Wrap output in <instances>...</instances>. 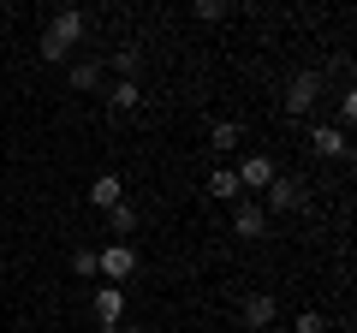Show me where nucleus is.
<instances>
[{
    "label": "nucleus",
    "mask_w": 357,
    "mask_h": 333,
    "mask_svg": "<svg viewBox=\"0 0 357 333\" xmlns=\"http://www.w3.org/2000/svg\"><path fill=\"white\" fill-rule=\"evenodd\" d=\"M316 95H321V72L316 65H304V72H292L286 77V114H310V107H316Z\"/></svg>",
    "instance_id": "7ed1b4c3"
},
{
    "label": "nucleus",
    "mask_w": 357,
    "mask_h": 333,
    "mask_svg": "<svg viewBox=\"0 0 357 333\" xmlns=\"http://www.w3.org/2000/svg\"><path fill=\"white\" fill-rule=\"evenodd\" d=\"M310 149L328 155V161H345V155H351V143H345L340 125H310Z\"/></svg>",
    "instance_id": "6e6552de"
},
{
    "label": "nucleus",
    "mask_w": 357,
    "mask_h": 333,
    "mask_svg": "<svg viewBox=\"0 0 357 333\" xmlns=\"http://www.w3.org/2000/svg\"><path fill=\"white\" fill-rule=\"evenodd\" d=\"M143 102V90H137V77H119L114 90H107V107H119V114H131V107Z\"/></svg>",
    "instance_id": "4468645a"
},
{
    "label": "nucleus",
    "mask_w": 357,
    "mask_h": 333,
    "mask_svg": "<svg viewBox=\"0 0 357 333\" xmlns=\"http://www.w3.org/2000/svg\"><path fill=\"white\" fill-rule=\"evenodd\" d=\"M131 226H137V208H131V203H114V208H107V232H114L119 244H126Z\"/></svg>",
    "instance_id": "2eb2a0df"
},
{
    "label": "nucleus",
    "mask_w": 357,
    "mask_h": 333,
    "mask_svg": "<svg viewBox=\"0 0 357 333\" xmlns=\"http://www.w3.org/2000/svg\"><path fill=\"white\" fill-rule=\"evenodd\" d=\"M96 327H119L126 321V286H96Z\"/></svg>",
    "instance_id": "423d86ee"
},
{
    "label": "nucleus",
    "mask_w": 357,
    "mask_h": 333,
    "mask_svg": "<svg viewBox=\"0 0 357 333\" xmlns=\"http://www.w3.org/2000/svg\"><path fill=\"white\" fill-rule=\"evenodd\" d=\"M96 333H119V327H96Z\"/></svg>",
    "instance_id": "412c9836"
},
{
    "label": "nucleus",
    "mask_w": 357,
    "mask_h": 333,
    "mask_svg": "<svg viewBox=\"0 0 357 333\" xmlns=\"http://www.w3.org/2000/svg\"><path fill=\"white\" fill-rule=\"evenodd\" d=\"M77 42H84V13H77V6H66V13H54V18H48V30H42L36 54H42V60H66Z\"/></svg>",
    "instance_id": "f257e3e1"
},
{
    "label": "nucleus",
    "mask_w": 357,
    "mask_h": 333,
    "mask_svg": "<svg viewBox=\"0 0 357 333\" xmlns=\"http://www.w3.org/2000/svg\"><path fill=\"white\" fill-rule=\"evenodd\" d=\"M351 119H357V95H351V90H345V95H340V131H345V125H351Z\"/></svg>",
    "instance_id": "aec40b11"
},
{
    "label": "nucleus",
    "mask_w": 357,
    "mask_h": 333,
    "mask_svg": "<svg viewBox=\"0 0 357 333\" xmlns=\"http://www.w3.org/2000/svg\"><path fill=\"white\" fill-rule=\"evenodd\" d=\"M310 196H304V179H286V173H274V185H268V208L262 215H298Z\"/></svg>",
    "instance_id": "20e7f679"
},
{
    "label": "nucleus",
    "mask_w": 357,
    "mask_h": 333,
    "mask_svg": "<svg viewBox=\"0 0 357 333\" xmlns=\"http://www.w3.org/2000/svg\"><path fill=\"white\" fill-rule=\"evenodd\" d=\"M208 143H215L220 155H232L244 143V125H232V119H215V125H208Z\"/></svg>",
    "instance_id": "ddd939ff"
},
{
    "label": "nucleus",
    "mask_w": 357,
    "mask_h": 333,
    "mask_svg": "<svg viewBox=\"0 0 357 333\" xmlns=\"http://www.w3.org/2000/svg\"><path fill=\"white\" fill-rule=\"evenodd\" d=\"M262 232H268V215H262L256 203H238V208H232V238H262Z\"/></svg>",
    "instance_id": "1a4fd4ad"
},
{
    "label": "nucleus",
    "mask_w": 357,
    "mask_h": 333,
    "mask_svg": "<svg viewBox=\"0 0 357 333\" xmlns=\"http://www.w3.org/2000/svg\"><path fill=\"white\" fill-rule=\"evenodd\" d=\"M274 316H280V304H274V292H250V297H244V304H238V321H244V327H250V333L274 327Z\"/></svg>",
    "instance_id": "39448f33"
},
{
    "label": "nucleus",
    "mask_w": 357,
    "mask_h": 333,
    "mask_svg": "<svg viewBox=\"0 0 357 333\" xmlns=\"http://www.w3.org/2000/svg\"><path fill=\"white\" fill-rule=\"evenodd\" d=\"M137 60H143V48H119V54H114V72L131 77V72H137Z\"/></svg>",
    "instance_id": "a211bd4d"
},
{
    "label": "nucleus",
    "mask_w": 357,
    "mask_h": 333,
    "mask_svg": "<svg viewBox=\"0 0 357 333\" xmlns=\"http://www.w3.org/2000/svg\"><path fill=\"white\" fill-rule=\"evenodd\" d=\"M208 196H215V203H244L238 173H232V166H215V173H208Z\"/></svg>",
    "instance_id": "9d476101"
},
{
    "label": "nucleus",
    "mask_w": 357,
    "mask_h": 333,
    "mask_svg": "<svg viewBox=\"0 0 357 333\" xmlns=\"http://www.w3.org/2000/svg\"><path fill=\"white\" fill-rule=\"evenodd\" d=\"M89 203H96V208H114V203H126V185H119V173H102V179L89 185Z\"/></svg>",
    "instance_id": "9b49d317"
},
{
    "label": "nucleus",
    "mask_w": 357,
    "mask_h": 333,
    "mask_svg": "<svg viewBox=\"0 0 357 333\" xmlns=\"http://www.w3.org/2000/svg\"><path fill=\"white\" fill-rule=\"evenodd\" d=\"M66 77H72V90H102V60H72V72H66Z\"/></svg>",
    "instance_id": "f8f14e48"
},
{
    "label": "nucleus",
    "mask_w": 357,
    "mask_h": 333,
    "mask_svg": "<svg viewBox=\"0 0 357 333\" xmlns=\"http://www.w3.org/2000/svg\"><path fill=\"white\" fill-rule=\"evenodd\" d=\"M197 18H203V24H220V18H232V6H220V0H197Z\"/></svg>",
    "instance_id": "f3484780"
},
{
    "label": "nucleus",
    "mask_w": 357,
    "mask_h": 333,
    "mask_svg": "<svg viewBox=\"0 0 357 333\" xmlns=\"http://www.w3.org/2000/svg\"><path fill=\"white\" fill-rule=\"evenodd\" d=\"M292 333H328V321H321V316H316V309H304V316H298V321H292Z\"/></svg>",
    "instance_id": "6ab92c4d"
},
{
    "label": "nucleus",
    "mask_w": 357,
    "mask_h": 333,
    "mask_svg": "<svg viewBox=\"0 0 357 333\" xmlns=\"http://www.w3.org/2000/svg\"><path fill=\"white\" fill-rule=\"evenodd\" d=\"M232 173H238L244 191H268V185H274V161H268V155H244Z\"/></svg>",
    "instance_id": "0eeeda50"
},
{
    "label": "nucleus",
    "mask_w": 357,
    "mask_h": 333,
    "mask_svg": "<svg viewBox=\"0 0 357 333\" xmlns=\"http://www.w3.org/2000/svg\"><path fill=\"white\" fill-rule=\"evenodd\" d=\"M72 274H77V280H96V250H89V244L72 250Z\"/></svg>",
    "instance_id": "dca6fc26"
},
{
    "label": "nucleus",
    "mask_w": 357,
    "mask_h": 333,
    "mask_svg": "<svg viewBox=\"0 0 357 333\" xmlns=\"http://www.w3.org/2000/svg\"><path fill=\"white\" fill-rule=\"evenodd\" d=\"M119 333H143V327H119Z\"/></svg>",
    "instance_id": "4be33fe9"
},
{
    "label": "nucleus",
    "mask_w": 357,
    "mask_h": 333,
    "mask_svg": "<svg viewBox=\"0 0 357 333\" xmlns=\"http://www.w3.org/2000/svg\"><path fill=\"white\" fill-rule=\"evenodd\" d=\"M96 274H102L107 286H126L131 274H137V250H131V244H102V250H96Z\"/></svg>",
    "instance_id": "f03ea898"
}]
</instances>
